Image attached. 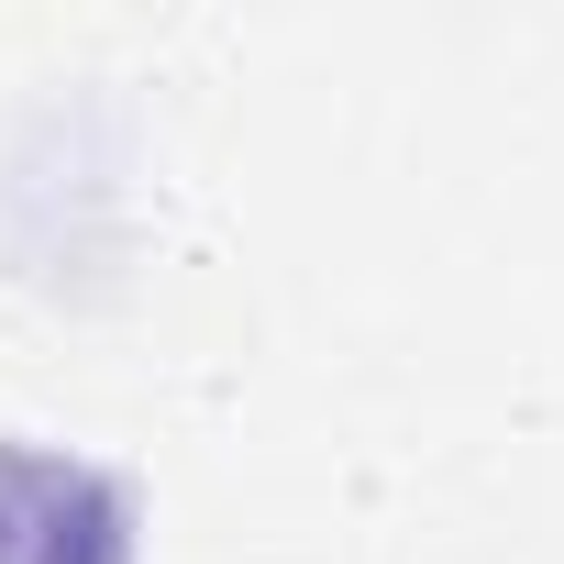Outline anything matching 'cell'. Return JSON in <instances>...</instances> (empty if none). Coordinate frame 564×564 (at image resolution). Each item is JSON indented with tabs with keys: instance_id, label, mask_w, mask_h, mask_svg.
Returning a JSON list of instances; mask_svg holds the SVG:
<instances>
[{
	"instance_id": "6da1fadb",
	"label": "cell",
	"mask_w": 564,
	"mask_h": 564,
	"mask_svg": "<svg viewBox=\"0 0 564 564\" xmlns=\"http://www.w3.org/2000/svg\"><path fill=\"white\" fill-rule=\"evenodd\" d=\"M0 564H144V487L78 443L0 432Z\"/></svg>"
}]
</instances>
